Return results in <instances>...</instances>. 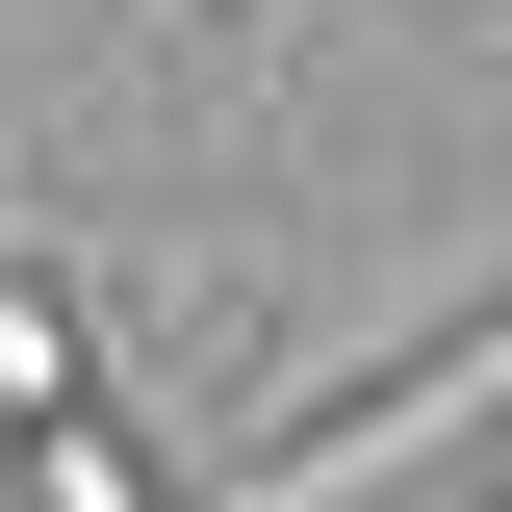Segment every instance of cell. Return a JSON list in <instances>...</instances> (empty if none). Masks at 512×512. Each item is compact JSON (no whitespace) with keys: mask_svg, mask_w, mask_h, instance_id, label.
Returning a JSON list of instances; mask_svg holds the SVG:
<instances>
[{"mask_svg":"<svg viewBox=\"0 0 512 512\" xmlns=\"http://www.w3.org/2000/svg\"><path fill=\"white\" fill-rule=\"evenodd\" d=\"M0 512H180V487H154V461L103 436V384H77V410H0Z\"/></svg>","mask_w":512,"mask_h":512,"instance_id":"obj_2","label":"cell"},{"mask_svg":"<svg viewBox=\"0 0 512 512\" xmlns=\"http://www.w3.org/2000/svg\"><path fill=\"white\" fill-rule=\"evenodd\" d=\"M512 436V308H461V333H410L384 384H333L308 436H256L231 487H180V512H410L436 461H487Z\"/></svg>","mask_w":512,"mask_h":512,"instance_id":"obj_1","label":"cell"},{"mask_svg":"<svg viewBox=\"0 0 512 512\" xmlns=\"http://www.w3.org/2000/svg\"><path fill=\"white\" fill-rule=\"evenodd\" d=\"M205 26H231V0H128V52H205Z\"/></svg>","mask_w":512,"mask_h":512,"instance_id":"obj_3","label":"cell"}]
</instances>
